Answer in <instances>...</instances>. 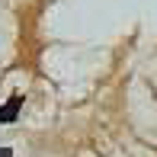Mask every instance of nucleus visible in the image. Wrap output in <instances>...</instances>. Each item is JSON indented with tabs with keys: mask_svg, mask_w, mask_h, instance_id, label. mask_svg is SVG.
I'll list each match as a JSON object with an SVG mask.
<instances>
[{
	"mask_svg": "<svg viewBox=\"0 0 157 157\" xmlns=\"http://www.w3.org/2000/svg\"><path fill=\"white\" fill-rule=\"evenodd\" d=\"M0 157H13V151H10V147H3V151H0Z\"/></svg>",
	"mask_w": 157,
	"mask_h": 157,
	"instance_id": "nucleus-2",
	"label": "nucleus"
},
{
	"mask_svg": "<svg viewBox=\"0 0 157 157\" xmlns=\"http://www.w3.org/2000/svg\"><path fill=\"white\" fill-rule=\"evenodd\" d=\"M19 106H23V93L10 96V99L3 103V109H0V122H13V119L19 116Z\"/></svg>",
	"mask_w": 157,
	"mask_h": 157,
	"instance_id": "nucleus-1",
	"label": "nucleus"
}]
</instances>
